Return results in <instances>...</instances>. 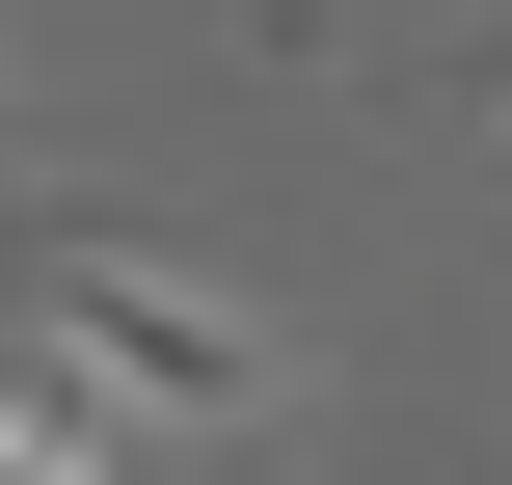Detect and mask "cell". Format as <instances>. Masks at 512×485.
<instances>
[{
	"instance_id": "obj_2",
	"label": "cell",
	"mask_w": 512,
	"mask_h": 485,
	"mask_svg": "<svg viewBox=\"0 0 512 485\" xmlns=\"http://www.w3.org/2000/svg\"><path fill=\"white\" fill-rule=\"evenodd\" d=\"M0 485H135V459H108V405H81V378H27V405H0Z\"/></svg>"
},
{
	"instance_id": "obj_1",
	"label": "cell",
	"mask_w": 512,
	"mask_h": 485,
	"mask_svg": "<svg viewBox=\"0 0 512 485\" xmlns=\"http://www.w3.org/2000/svg\"><path fill=\"white\" fill-rule=\"evenodd\" d=\"M0 297H27V351H54L108 432H297V324H270V297H216V270H189V243H135V216L0 189Z\"/></svg>"
}]
</instances>
